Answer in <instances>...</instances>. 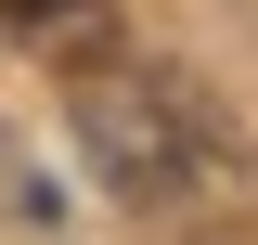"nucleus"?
I'll list each match as a JSON object with an SVG mask.
<instances>
[{
    "instance_id": "obj_1",
    "label": "nucleus",
    "mask_w": 258,
    "mask_h": 245,
    "mask_svg": "<svg viewBox=\"0 0 258 245\" xmlns=\"http://www.w3.org/2000/svg\"><path fill=\"white\" fill-rule=\"evenodd\" d=\"M78 142H91V168L116 194H142V207L207 168V116H194L181 78H155V65H103L91 91H78Z\"/></svg>"
},
{
    "instance_id": "obj_2",
    "label": "nucleus",
    "mask_w": 258,
    "mask_h": 245,
    "mask_svg": "<svg viewBox=\"0 0 258 245\" xmlns=\"http://www.w3.org/2000/svg\"><path fill=\"white\" fill-rule=\"evenodd\" d=\"M13 26H103V0H0Z\"/></svg>"
}]
</instances>
